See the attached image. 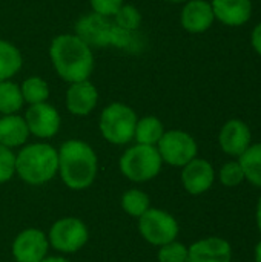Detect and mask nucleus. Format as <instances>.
Returning <instances> with one entry per match:
<instances>
[{
  "mask_svg": "<svg viewBox=\"0 0 261 262\" xmlns=\"http://www.w3.org/2000/svg\"><path fill=\"white\" fill-rule=\"evenodd\" d=\"M49 55L57 74L69 83L88 80L92 72V52L89 45L78 35L63 34L55 37L51 43Z\"/></svg>",
  "mask_w": 261,
  "mask_h": 262,
  "instance_id": "1",
  "label": "nucleus"
},
{
  "mask_svg": "<svg viewBox=\"0 0 261 262\" xmlns=\"http://www.w3.org/2000/svg\"><path fill=\"white\" fill-rule=\"evenodd\" d=\"M75 32L86 45H112L131 52H138L143 48V38L135 31L123 29L115 21H111L109 17L95 12L80 18L75 25Z\"/></svg>",
  "mask_w": 261,
  "mask_h": 262,
  "instance_id": "2",
  "label": "nucleus"
},
{
  "mask_svg": "<svg viewBox=\"0 0 261 262\" xmlns=\"http://www.w3.org/2000/svg\"><path fill=\"white\" fill-rule=\"evenodd\" d=\"M58 172L63 183L74 190L86 189L97 175V157L89 144L69 140L58 150Z\"/></svg>",
  "mask_w": 261,
  "mask_h": 262,
  "instance_id": "3",
  "label": "nucleus"
},
{
  "mask_svg": "<svg viewBox=\"0 0 261 262\" xmlns=\"http://www.w3.org/2000/svg\"><path fill=\"white\" fill-rule=\"evenodd\" d=\"M15 172L28 184H45L58 172V152L45 143L29 144L15 157Z\"/></svg>",
  "mask_w": 261,
  "mask_h": 262,
  "instance_id": "4",
  "label": "nucleus"
},
{
  "mask_svg": "<svg viewBox=\"0 0 261 262\" xmlns=\"http://www.w3.org/2000/svg\"><path fill=\"white\" fill-rule=\"evenodd\" d=\"M162 157L155 146L137 144L129 147L120 158L122 173L135 183H145L158 175L162 170Z\"/></svg>",
  "mask_w": 261,
  "mask_h": 262,
  "instance_id": "5",
  "label": "nucleus"
},
{
  "mask_svg": "<svg viewBox=\"0 0 261 262\" xmlns=\"http://www.w3.org/2000/svg\"><path fill=\"white\" fill-rule=\"evenodd\" d=\"M137 126L135 112L122 103H112L103 109L100 117L102 135L112 144H126L134 138Z\"/></svg>",
  "mask_w": 261,
  "mask_h": 262,
  "instance_id": "6",
  "label": "nucleus"
},
{
  "mask_svg": "<svg viewBox=\"0 0 261 262\" xmlns=\"http://www.w3.org/2000/svg\"><path fill=\"white\" fill-rule=\"evenodd\" d=\"M142 236L152 246H165L177 239L178 223L177 220L160 209H148L138 221Z\"/></svg>",
  "mask_w": 261,
  "mask_h": 262,
  "instance_id": "7",
  "label": "nucleus"
},
{
  "mask_svg": "<svg viewBox=\"0 0 261 262\" xmlns=\"http://www.w3.org/2000/svg\"><path fill=\"white\" fill-rule=\"evenodd\" d=\"M157 144L162 160L175 167L186 166L191 160L197 157L198 150L195 140L183 130L165 132Z\"/></svg>",
  "mask_w": 261,
  "mask_h": 262,
  "instance_id": "8",
  "label": "nucleus"
},
{
  "mask_svg": "<svg viewBox=\"0 0 261 262\" xmlns=\"http://www.w3.org/2000/svg\"><path fill=\"white\" fill-rule=\"evenodd\" d=\"M89 233L83 221L77 218L58 220L49 230V244L63 253H75L88 243Z\"/></svg>",
  "mask_w": 261,
  "mask_h": 262,
  "instance_id": "9",
  "label": "nucleus"
},
{
  "mask_svg": "<svg viewBox=\"0 0 261 262\" xmlns=\"http://www.w3.org/2000/svg\"><path fill=\"white\" fill-rule=\"evenodd\" d=\"M49 241L42 230L26 229L12 243V255L17 262H40L46 258Z\"/></svg>",
  "mask_w": 261,
  "mask_h": 262,
  "instance_id": "10",
  "label": "nucleus"
},
{
  "mask_svg": "<svg viewBox=\"0 0 261 262\" xmlns=\"http://www.w3.org/2000/svg\"><path fill=\"white\" fill-rule=\"evenodd\" d=\"M25 121L29 132L38 138H51L60 129V115L57 109L48 103L31 104L26 111Z\"/></svg>",
  "mask_w": 261,
  "mask_h": 262,
  "instance_id": "11",
  "label": "nucleus"
},
{
  "mask_svg": "<svg viewBox=\"0 0 261 262\" xmlns=\"http://www.w3.org/2000/svg\"><path fill=\"white\" fill-rule=\"evenodd\" d=\"M215 181V170L206 160L194 158L182 170V184L191 195H202L208 192Z\"/></svg>",
  "mask_w": 261,
  "mask_h": 262,
  "instance_id": "12",
  "label": "nucleus"
},
{
  "mask_svg": "<svg viewBox=\"0 0 261 262\" xmlns=\"http://www.w3.org/2000/svg\"><path fill=\"white\" fill-rule=\"evenodd\" d=\"M232 247L218 236H209L188 247V262H231Z\"/></svg>",
  "mask_w": 261,
  "mask_h": 262,
  "instance_id": "13",
  "label": "nucleus"
},
{
  "mask_svg": "<svg viewBox=\"0 0 261 262\" xmlns=\"http://www.w3.org/2000/svg\"><path fill=\"white\" fill-rule=\"evenodd\" d=\"M252 134L249 126L242 120H229L220 130L218 143L225 154L240 157L252 144Z\"/></svg>",
  "mask_w": 261,
  "mask_h": 262,
  "instance_id": "14",
  "label": "nucleus"
},
{
  "mask_svg": "<svg viewBox=\"0 0 261 262\" xmlns=\"http://www.w3.org/2000/svg\"><path fill=\"white\" fill-rule=\"evenodd\" d=\"M214 18L212 6L205 0H188L182 11V25L192 34L208 31L212 26Z\"/></svg>",
  "mask_w": 261,
  "mask_h": 262,
  "instance_id": "15",
  "label": "nucleus"
},
{
  "mask_svg": "<svg viewBox=\"0 0 261 262\" xmlns=\"http://www.w3.org/2000/svg\"><path fill=\"white\" fill-rule=\"evenodd\" d=\"M98 100V92L92 83L88 80L72 83L66 94L68 111L74 115H88L92 112Z\"/></svg>",
  "mask_w": 261,
  "mask_h": 262,
  "instance_id": "16",
  "label": "nucleus"
},
{
  "mask_svg": "<svg viewBox=\"0 0 261 262\" xmlns=\"http://www.w3.org/2000/svg\"><path fill=\"white\" fill-rule=\"evenodd\" d=\"M214 15L228 26H242L252 15L251 0H212Z\"/></svg>",
  "mask_w": 261,
  "mask_h": 262,
  "instance_id": "17",
  "label": "nucleus"
},
{
  "mask_svg": "<svg viewBox=\"0 0 261 262\" xmlns=\"http://www.w3.org/2000/svg\"><path fill=\"white\" fill-rule=\"evenodd\" d=\"M29 129L25 118L11 114L0 118V144L6 147H17L26 143Z\"/></svg>",
  "mask_w": 261,
  "mask_h": 262,
  "instance_id": "18",
  "label": "nucleus"
},
{
  "mask_svg": "<svg viewBox=\"0 0 261 262\" xmlns=\"http://www.w3.org/2000/svg\"><path fill=\"white\" fill-rule=\"evenodd\" d=\"M238 163L243 169L245 180L261 187V143L251 144L245 154L238 157Z\"/></svg>",
  "mask_w": 261,
  "mask_h": 262,
  "instance_id": "19",
  "label": "nucleus"
},
{
  "mask_svg": "<svg viewBox=\"0 0 261 262\" xmlns=\"http://www.w3.org/2000/svg\"><path fill=\"white\" fill-rule=\"evenodd\" d=\"M163 134H165L163 124L157 117H145L137 121L134 138L137 140L138 144L155 146L163 137Z\"/></svg>",
  "mask_w": 261,
  "mask_h": 262,
  "instance_id": "20",
  "label": "nucleus"
},
{
  "mask_svg": "<svg viewBox=\"0 0 261 262\" xmlns=\"http://www.w3.org/2000/svg\"><path fill=\"white\" fill-rule=\"evenodd\" d=\"M22 68V54L9 41L0 40V81L9 80Z\"/></svg>",
  "mask_w": 261,
  "mask_h": 262,
  "instance_id": "21",
  "label": "nucleus"
},
{
  "mask_svg": "<svg viewBox=\"0 0 261 262\" xmlns=\"http://www.w3.org/2000/svg\"><path fill=\"white\" fill-rule=\"evenodd\" d=\"M23 95L20 88L12 81H0V112L5 115L15 114L23 106Z\"/></svg>",
  "mask_w": 261,
  "mask_h": 262,
  "instance_id": "22",
  "label": "nucleus"
},
{
  "mask_svg": "<svg viewBox=\"0 0 261 262\" xmlns=\"http://www.w3.org/2000/svg\"><path fill=\"white\" fill-rule=\"evenodd\" d=\"M22 95L23 100L29 104H38L45 103L49 97V88L48 83L38 77H29L23 81L22 88Z\"/></svg>",
  "mask_w": 261,
  "mask_h": 262,
  "instance_id": "23",
  "label": "nucleus"
},
{
  "mask_svg": "<svg viewBox=\"0 0 261 262\" xmlns=\"http://www.w3.org/2000/svg\"><path fill=\"white\" fill-rule=\"evenodd\" d=\"M122 207L131 216L140 218L149 209V196L142 190L131 189L122 196Z\"/></svg>",
  "mask_w": 261,
  "mask_h": 262,
  "instance_id": "24",
  "label": "nucleus"
},
{
  "mask_svg": "<svg viewBox=\"0 0 261 262\" xmlns=\"http://www.w3.org/2000/svg\"><path fill=\"white\" fill-rule=\"evenodd\" d=\"M112 17L120 28L128 31H137L142 23V15L138 9L132 5H122V8Z\"/></svg>",
  "mask_w": 261,
  "mask_h": 262,
  "instance_id": "25",
  "label": "nucleus"
},
{
  "mask_svg": "<svg viewBox=\"0 0 261 262\" xmlns=\"http://www.w3.org/2000/svg\"><path fill=\"white\" fill-rule=\"evenodd\" d=\"M158 262H188V247L182 243L172 241L165 246H160Z\"/></svg>",
  "mask_w": 261,
  "mask_h": 262,
  "instance_id": "26",
  "label": "nucleus"
},
{
  "mask_svg": "<svg viewBox=\"0 0 261 262\" xmlns=\"http://www.w3.org/2000/svg\"><path fill=\"white\" fill-rule=\"evenodd\" d=\"M220 183L226 187H237L245 181V173L238 161H229L220 169Z\"/></svg>",
  "mask_w": 261,
  "mask_h": 262,
  "instance_id": "27",
  "label": "nucleus"
},
{
  "mask_svg": "<svg viewBox=\"0 0 261 262\" xmlns=\"http://www.w3.org/2000/svg\"><path fill=\"white\" fill-rule=\"evenodd\" d=\"M15 172V155L9 147L0 144V184L9 181Z\"/></svg>",
  "mask_w": 261,
  "mask_h": 262,
  "instance_id": "28",
  "label": "nucleus"
},
{
  "mask_svg": "<svg viewBox=\"0 0 261 262\" xmlns=\"http://www.w3.org/2000/svg\"><path fill=\"white\" fill-rule=\"evenodd\" d=\"M123 5V0H91V6L95 14L112 17Z\"/></svg>",
  "mask_w": 261,
  "mask_h": 262,
  "instance_id": "29",
  "label": "nucleus"
},
{
  "mask_svg": "<svg viewBox=\"0 0 261 262\" xmlns=\"http://www.w3.org/2000/svg\"><path fill=\"white\" fill-rule=\"evenodd\" d=\"M252 46L257 51V54L261 55V23H258L252 31Z\"/></svg>",
  "mask_w": 261,
  "mask_h": 262,
  "instance_id": "30",
  "label": "nucleus"
},
{
  "mask_svg": "<svg viewBox=\"0 0 261 262\" xmlns=\"http://www.w3.org/2000/svg\"><path fill=\"white\" fill-rule=\"evenodd\" d=\"M255 221H257V227L261 233V196L258 198V203H257V209H255Z\"/></svg>",
  "mask_w": 261,
  "mask_h": 262,
  "instance_id": "31",
  "label": "nucleus"
},
{
  "mask_svg": "<svg viewBox=\"0 0 261 262\" xmlns=\"http://www.w3.org/2000/svg\"><path fill=\"white\" fill-rule=\"evenodd\" d=\"M254 259L255 262H261V239L257 243L255 250H254Z\"/></svg>",
  "mask_w": 261,
  "mask_h": 262,
  "instance_id": "32",
  "label": "nucleus"
},
{
  "mask_svg": "<svg viewBox=\"0 0 261 262\" xmlns=\"http://www.w3.org/2000/svg\"><path fill=\"white\" fill-rule=\"evenodd\" d=\"M40 262H69L68 259H65V258H60V256H51V258H45V259H42Z\"/></svg>",
  "mask_w": 261,
  "mask_h": 262,
  "instance_id": "33",
  "label": "nucleus"
},
{
  "mask_svg": "<svg viewBox=\"0 0 261 262\" xmlns=\"http://www.w3.org/2000/svg\"><path fill=\"white\" fill-rule=\"evenodd\" d=\"M169 2H175V3H180V2H186V0H169Z\"/></svg>",
  "mask_w": 261,
  "mask_h": 262,
  "instance_id": "34",
  "label": "nucleus"
}]
</instances>
